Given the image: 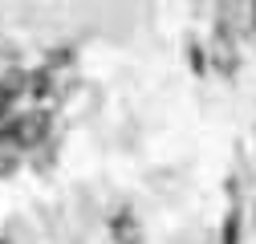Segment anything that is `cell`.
<instances>
[{"label": "cell", "instance_id": "4", "mask_svg": "<svg viewBox=\"0 0 256 244\" xmlns=\"http://www.w3.org/2000/svg\"><path fill=\"white\" fill-rule=\"evenodd\" d=\"M20 86H24V74H20V70L4 74V78H0V98H16V94H20Z\"/></svg>", "mask_w": 256, "mask_h": 244}, {"label": "cell", "instance_id": "2", "mask_svg": "<svg viewBox=\"0 0 256 244\" xmlns=\"http://www.w3.org/2000/svg\"><path fill=\"white\" fill-rule=\"evenodd\" d=\"M110 232H114V244H138L142 240V228H138V220L130 212H118L110 220Z\"/></svg>", "mask_w": 256, "mask_h": 244}, {"label": "cell", "instance_id": "3", "mask_svg": "<svg viewBox=\"0 0 256 244\" xmlns=\"http://www.w3.org/2000/svg\"><path fill=\"white\" fill-rule=\"evenodd\" d=\"M212 57H216V66H220L224 74H232V70H236V53H232L228 37H216V45H212Z\"/></svg>", "mask_w": 256, "mask_h": 244}, {"label": "cell", "instance_id": "5", "mask_svg": "<svg viewBox=\"0 0 256 244\" xmlns=\"http://www.w3.org/2000/svg\"><path fill=\"white\" fill-rule=\"evenodd\" d=\"M248 16H252V28H256V4H248Z\"/></svg>", "mask_w": 256, "mask_h": 244}, {"label": "cell", "instance_id": "1", "mask_svg": "<svg viewBox=\"0 0 256 244\" xmlns=\"http://www.w3.org/2000/svg\"><path fill=\"white\" fill-rule=\"evenodd\" d=\"M45 134H49V118H45L41 110L20 114V118H12V122H8V138H12L16 146H33V142H41Z\"/></svg>", "mask_w": 256, "mask_h": 244}]
</instances>
